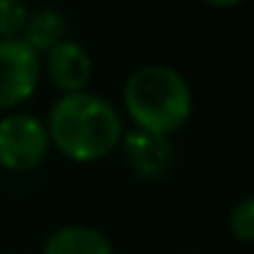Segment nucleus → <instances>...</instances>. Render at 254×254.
Wrapping results in <instances>:
<instances>
[{"mask_svg":"<svg viewBox=\"0 0 254 254\" xmlns=\"http://www.w3.org/2000/svg\"><path fill=\"white\" fill-rule=\"evenodd\" d=\"M44 254H115L104 232L85 224L58 227L44 243Z\"/></svg>","mask_w":254,"mask_h":254,"instance_id":"nucleus-7","label":"nucleus"},{"mask_svg":"<svg viewBox=\"0 0 254 254\" xmlns=\"http://www.w3.org/2000/svg\"><path fill=\"white\" fill-rule=\"evenodd\" d=\"M202 3L210 8H232V6H238V3H243V0H202Z\"/></svg>","mask_w":254,"mask_h":254,"instance_id":"nucleus-11","label":"nucleus"},{"mask_svg":"<svg viewBox=\"0 0 254 254\" xmlns=\"http://www.w3.org/2000/svg\"><path fill=\"white\" fill-rule=\"evenodd\" d=\"M50 74V82L66 93H82L88 88L90 77H93V58L79 41H61L47 52V61L41 63Z\"/></svg>","mask_w":254,"mask_h":254,"instance_id":"nucleus-5","label":"nucleus"},{"mask_svg":"<svg viewBox=\"0 0 254 254\" xmlns=\"http://www.w3.org/2000/svg\"><path fill=\"white\" fill-rule=\"evenodd\" d=\"M22 39L33 47L39 55H47L52 47L66 41V17L58 8L41 6L28 14V25H25Z\"/></svg>","mask_w":254,"mask_h":254,"instance_id":"nucleus-8","label":"nucleus"},{"mask_svg":"<svg viewBox=\"0 0 254 254\" xmlns=\"http://www.w3.org/2000/svg\"><path fill=\"white\" fill-rule=\"evenodd\" d=\"M230 232L241 243H254V194L243 197L230 210Z\"/></svg>","mask_w":254,"mask_h":254,"instance_id":"nucleus-10","label":"nucleus"},{"mask_svg":"<svg viewBox=\"0 0 254 254\" xmlns=\"http://www.w3.org/2000/svg\"><path fill=\"white\" fill-rule=\"evenodd\" d=\"M50 145H55L66 159L88 164L107 159L123 139L121 112L90 90L66 93L52 104L47 118Z\"/></svg>","mask_w":254,"mask_h":254,"instance_id":"nucleus-1","label":"nucleus"},{"mask_svg":"<svg viewBox=\"0 0 254 254\" xmlns=\"http://www.w3.org/2000/svg\"><path fill=\"white\" fill-rule=\"evenodd\" d=\"M28 14L30 11L25 0H0V41L22 39Z\"/></svg>","mask_w":254,"mask_h":254,"instance_id":"nucleus-9","label":"nucleus"},{"mask_svg":"<svg viewBox=\"0 0 254 254\" xmlns=\"http://www.w3.org/2000/svg\"><path fill=\"white\" fill-rule=\"evenodd\" d=\"M191 88L186 77L164 63H150L128 74L123 85V110L139 131L170 137L191 118Z\"/></svg>","mask_w":254,"mask_h":254,"instance_id":"nucleus-2","label":"nucleus"},{"mask_svg":"<svg viewBox=\"0 0 254 254\" xmlns=\"http://www.w3.org/2000/svg\"><path fill=\"white\" fill-rule=\"evenodd\" d=\"M41 55L25 39L0 41V110H11L36 93Z\"/></svg>","mask_w":254,"mask_h":254,"instance_id":"nucleus-4","label":"nucleus"},{"mask_svg":"<svg viewBox=\"0 0 254 254\" xmlns=\"http://www.w3.org/2000/svg\"><path fill=\"white\" fill-rule=\"evenodd\" d=\"M121 148L131 172H137L145 181H156V178L167 175L172 161H175V148H172L170 137L148 134V131H139V128L123 134Z\"/></svg>","mask_w":254,"mask_h":254,"instance_id":"nucleus-6","label":"nucleus"},{"mask_svg":"<svg viewBox=\"0 0 254 254\" xmlns=\"http://www.w3.org/2000/svg\"><path fill=\"white\" fill-rule=\"evenodd\" d=\"M50 150L47 123L36 115L14 112L0 118V167L11 172H28L44 161Z\"/></svg>","mask_w":254,"mask_h":254,"instance_id":"nucleus-3","label":"nucleus"}]
</instances>
